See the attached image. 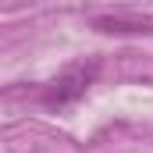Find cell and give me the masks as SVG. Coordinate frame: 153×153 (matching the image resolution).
Here are the masks:
<instances>
[{"label":"cell","instance_id":"6da1fadb","mask_svg":"<svg viewBox=\"0 0 153 153\" xmlns=\"http://www.w3.org/2000/svg\"><path fill=\"white\" fill-rule=\"evenodd\" d=\"M93 78H96V64H71V68H64L43 89V103L46 107H68V103H75V100L85 96V89L93 85Z\"/></svg>","mask_w":153,"mask_h":153}]
</instances>
